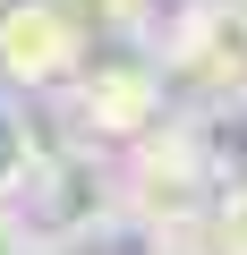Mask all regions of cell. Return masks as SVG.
Listing matches in <instances>:
<instances>
[{
    "instance_id": "obj_2",
    "label": "cell",
    "mask_w": 247,
    "mask_h": 255,
    "mask_svg": "<svg viewBox=\"0 0 247 255\" xmlns=\"http://www.w3.org/2000/svg\"><path fill=\"white\" fill-rule=\"evenodd\" d=\"M162 68L196 94H247V0H188L162 34Z\"/></svg>"
},
{
    "instance_id": "obj_8",
    "label": "cell",
    "mask_w": 247,
    "mask_h": 255,
    "mask_svg": "<svg viewBox=\"0 0 247 255\" xmlns=\"http://www.w3.org/2000/svg\"><path fill=\"white\" fill-rule=\"evenodd\" d=\"M205 238H213V255H247V187H222V196H213Z\"/></svg>"
},
{
    "instance_id": "obj_3",
    "label": "cell",
    "mask_w": 247,
    "mask_h": 255,
    "mask_svg": "<svg viewBox=\"0 0 247 255\" xmlns=\"http://www.w3.org/2000/svg\"><path fill=\"white\" fill-rule=\"evenodd\" d=\"M68 111L85 128V145H137V136H154V119H162V68H145V60L77 68L68 77Z\"/></svg>"
},
{
    "instance_id": "obj_7",
    "label": "cell",
    "mask_w": 247,
    "mask_h": 255,
    "mask_svg": "<svg viewBox=\"0 0 247 255\" xmlns=\"http://www.w3.org/2000/svg\"><path fill=\"white\" fill-rule=\"evenodd\" d=\"M34 170H43V136H34V119L0 94V204L17 187H34Z\"/></svg>"
},
{
    "instance_id": "obj_9",
    "label": "cell",
    "mask_w": 247,
    "mask_h": 255,
    "mask_svg": "<svg viewBox=\"0 0 247 255\" xmlns=\"http://www.w3.org/2000/svg\"><path fill=\"white\" fill-rule=\"evenodd\" d=\"M154 255H213V238L205 230H171V238H154Z\"/></svg>"
},
{
    "instance_id": "obj_13",
    "label": "cell",
    "mask_w": 247,
    "mask_h": 255,
    "mask_svg": "<svg viewBox=\"0 0 247 255\" xmlns=\"http://www.w3.org/2000/svg\"><path fill=\"white\" fill-rule=\"evenodd\" d=\"M26 255H60V247H26Z\"/></svg>"
},
{
    "instance_id": "obj_5",
    "label": "cell",
    "mask_w": 247,
    "mask_h": 255,
    "mask_svg": "<svg viewBox=\"0 0 247 255\" xmlns=\"http://www.w3.org/2000/svg\"><path fill=\"white\" fill-rule=\"evenodd\" d=\"M85 68V26L60 9V0H43V9H9L0 17V77L26 85V94H51Z\"/></svg>"
},
{
    "instance_id": "obj_6",
    "label": "cell",
    "mask_w": 247,
    "mask_h": 255,
    "mask_svg": "<svg viewBox=\"0 0 247 255\" xmlns=\"http://www.w3.org/2000/svg\"><path fill=\"white\" fill-rule=\"evenodd\" d=\"M179 145L196 153V170L222 187H247V94H205L188 119H179Z\"/></svg>"
},
{
    "instance_id": "obj_11",
    "label": "cell",
    "mask_w": 247,
    "mask_h": 255,
    "mask_svg": "<svg viewBox=\"0 0 247 255\" xmlns=\"http://www.w3.org/2000/svg\"><path fill=\"white\" fill-rule=\"evenodd\" d=\"M60 9L77 17V9H94V17H137V0H60Z\"/></svg>"
},
{
    "instance_id": "obj_1",
    "label": "cell",
    "mask_w": 247,
    "mask_h": 255,
    "mask_svg": "<svg viewBox=\"0 0 247 255\" xmlns=\"http://www.w3.org/2000/svg\"><path fill=\"white\" fill-rule=\"evenodd\" d=\"M119 213H137L154 238H171V230H205V213H213V179H205L196 153L179 145V128L128 145V162H119Z\"/></svg>"
},
{
    "instance_id": "obj_4",
    "label": "cell",
    "mask_w": 247,
    "mask_h": 255,
    "mask_svg": "<svg viewBox=\"0 0 247 255\" xmlns=\"http://www.w3.org/2000/svg\"><path fill=\"white\" fill-rule=\"evenodd\" d=\"M34 204H43V230L102 238V221H119V162L102 145H60L34 170Z\"/></svg>"
},
{
    "instance_id": "obj_10",
    "label": "cell",
    "mask_w": 247,
    "mask_h": 255,
    "mask_svg": "<svg viewBox=\"0 0 247 255\" xmlns=\"http://www.w3.org/2000/svg\"><path fill=\"white\" fill-rule=\"evenodd\" d=\"M26 247H34V238H26V221H17L9 204H0V255H26Z\"/></svg>"
},
{
    "instance_id": "obj_12",
    "label": "cell",
    "mask_w": 247,
    "mask_h": 255,
    "mask_svg": "<svg viewBox=\"0 0 247 255\" xmlns=\"http://www.w3.org/2000/svg\"><path fill=\"white\" fill-rule=\"evenodd\" d=\"M9 9H43V0H0V17H9Z\"/></svg>"
}]
</instances>
